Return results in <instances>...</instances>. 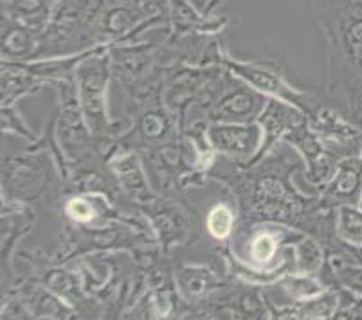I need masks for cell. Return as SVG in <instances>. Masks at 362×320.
Wrapping results in <instances>:
<instances>
[{
	"mask_svg": "<svg viewBox=\"0 0 362 320\" xmlns=\"http://www.w3.org/2000/svg\"><path fill=\"white\" fill-rule=\"evenodd\" d=\"M305 171L301 155L288 143L276 144L262 160L240 167L231 164L226 173H209V180L226 184L238 206V227L281 223L315 237L325 254L348 250L335 234V209L321 196H308L294 184V174Z\"/></svg>",
	"mask_w": 362,
	"mask_h": 320,
	"instance_id": "6da1fadb",
	"label": "cell"
},
{
	"mask_svg": "<svg viewBox=\"0 0 362 320\" xmlns=\"http://www.w3.org/2000/svg\"><path fill=\"white\" fill-rule=\"evenodd\" d=\"M328 103L362 128V0H314Z\"/></svg>",
	"mask_w": 362,
	"mask_h": 320,
	"instance_id": "7a4b0ae2",
	"label": "cell"
},
{
	"mask_svg": "<svg viewBox=\"0 0 362 320\" xmlns=\"http://www.w3.org/2000/svg\"><path fill=\"white\" fill-rule=\"evenodd\" d=\"M110 47L112 45H98L87 52L74 71V85L92 135L112 150V144L121 131L117 126L119 121L110 117L108 112V88L114 79Z\"/></svg>",
	"mask_w": 362,
	"mask_h": 320,
	"instance_id": "3957f363",
	"label": "cell"
},
{
	"mask_svg": "<svg viewBox=\"0 0 362 320\" xmlns=\"http://www.w3.org/2000/svg\"><path fill=\"white\" fill-rule=\"evenodd\" d=\"M54 180H64L54 157L47 150L29 148L22 155L2 157V200L16 203H35L51 196Z\"/></svg>",
	"mask_w": 362,
	"mask_h": 320,
	"instance_id": "277c9868",
	"label": "cell"
},
{
	"mask_svg": "<svg viewBox=\"0 0 362 320\" xmlns=\"http://www.w3.org/2000/svg\"><path fill=\"white\" fill-rule=\"evenodd\" d=\"M218 65L226 67L227 71L251 85L263 95L272 99H279L292 107L299 108L307 115L315 105L321 101V95L314 90L299 88L292 85L287 78V72L281 61L272 58H249L242 59L233 56L226 47L220 52Z\"/></svg>",
	"mask_w": 362,
	"mask_h": 320,
	"instance_id": "5b68a950",
	"label": "cell"
},
{
	"mask_svg": "<svg viewBox=\"0 0 362 320\" xmlns=\"http://www.w3.org/2000/svg\"><path fill=\"white\" fill-rule=\"evenodd\" d=\"M267 99V95L223 67L207 105V123H256Z\"/></svg>",
	"mask_w": 362,
	"mask_h": 320,
	"instance_id": "8992f818",
	"label": "cell"
},
{
	"mask_svg": "<svg viewBox=\"0 0 362 320\" xmlns=\"http://www.w3.org/2000/svg\"><path fill=\"white\" fill-rule=\"evenodd\" d=\"M151 230L156 234L157 243L163 252L171 254L197 239L193 234V216L179 196H157L148 207L141 209Z\"/></svg>",
	"mask_w": 362,
	"mask_h": 320,
	"instance_id": "52a82bcc",
	"label": "cell"
},
{
	"mask_svg": "<svg viewBox=\"0 0 362 320\" xmlns=\"http://www.w3.org/2000/svg\"><path fill=\"white\" fill-rule=\"evenodd\" d=\"M226 277L227 273L220 275V272L213 268L211 263L200 261V259L184 263L173 272L180 301L195 306L189 309L187 316H195L197 312H200L204 306L211 304L213 301L226 295L233 288L231 285H227Z\"/></svg>",
	"mask_w": 362,
	"mask_h": 320,
	"instance_id": "ba28073f",
	"label": "cell"
},
{
	"mask_svg": "<svg viewBox=\"0 0 362 320\" xmlns=\"http://www.w3.org/2000/svg\"><path fill=\"white\" fill-rule=\"evenodd\" d=\"M206 138L216 157L245 167L258 157L263 134L258 123H213L207 126Z\"/></svg>",
	"mask_w": 362,
	"mask_h": 320,
	"instance_id": "9c48e42d",
	"label": "cell"
},
{
	"mask_svg": "<svg viewBox=\"0 0 362 320\" xmlns=\"http://www.w3.org/2000/svg\"><path fill=\"white\" fill-rule=\"evenodd\" d=\"M283 141L291 144L301 155L303 162H305L303 173H305V180L308 186L321 191L334 174L342 155L337 153L330 144L325 143L319 135H315L307 121L288 131Z\"/></svg>",
	"mask_w": 362,
	"mask_h": 320,
	"instance_id": "30bf717a",
	"label": "cell"
},
{
	"mask_svg": "<svg viewBox=\"0 0 362 320\" xmlns=\"http://www.w3.org/2000/svg\"><path fill=\"white\" fill-rule=\"evenodd\" d=\"M107 164L116 178L121 198L130 202L134 209H144L159 196L151 187L139 151L112 148L107 157Z\"/></svg>",
	"mask_w": 362,
	"mask_h": 320,
	"instance_id": "8fae6325",
	"label": "cell"
},
{
	"mask_svg": "<svg viewBox=\"0 0 362 320\" xmlns=\"http://www.w3.org/2000/svg\"><path fill=\"white\" fill-rule=\"evenodd\" d=\"M322 203L332 209L339 206H358L362 196V151L339 160L328 184L319 191Z\"/></svg>",
	"mask_w": 362,
	"mask_h": 320,
	"instance_id": "7c38bea8",
	"label": "cell"
},
{
	"mask_svg": "<svg viewBox=\"0 0 362 320\" xmlns=\"http://www.w3.org/2000/svg\"><path fill=\"white\" fill-rule=\"evenodd\" d=\"M305 121H307V115L303 114L299 108L292 107V105L285 103V101H279V99H267L265 108H263L258 121H256L259 128H262L263 143L262 148H259L258 157L255 158V162L262 160L276 144L281 143L288 131L294 130L298 124L305 123Z\"/></svg>",
	"mask_w": 362,
	"mask_h": 320,
	"instance_id": "4fadbf2b",
	"label": "cell"
},
{
	"mask_svg": "<svg viewBox=\"0 0 362 320\" xmlns=\"http://www.w3.org/2000/svg\"><path fill=\"white\" fill-rule=\"evenodd\" d=\"M170 8V28L175 35H222L231 24L229 16L206 15L189 0H168Z\"/></svg>",
	"mask_w": 362,
	"mask_h": 320,
	"instance_id": "5bb4252c",
	"label": "cell"
},
{
	"mask_svg": "<svg viewBox=\"0 0 362 320\" xmlns=\"http://www.w3.org/2000/svg\"><path fill=\"white\" fill-rule=\"evenodd\" d=\"M35 222L36 213L29 203L2 200V261L6 263L8 275H11L13 270V249L33 229Z\"/></svg>",
	"mask_w": 362,
	"mask_h": 320,
	"instance_id": "9a60e30c",
	"label": "cell"
},
{
	"mask_svg": "<svg viewBox=\"0 0 362 320\" xmlns=\"http://www.w3.org/2000/svg\"><path fill=\"white\" fill-rule=\"evenodd\" d=\"M42 32L2 16V61H31L38 54Z\"/></svg>",
	"mask_w": 362,
	"mask_h": 320,
	"instance_id": "2e32d148",
	"label": "cell"
},
{
	"mask_svg": "<svg viewBox=\"0 0 362 320\" xmlns=\"http://www.w3.org/2000/svg\"><path fill=\"white\" fill-rule=\"evenodd\" d=\"M49 85L40 76L29 72L21 61H2V107H15L18 99Z\"/></svg>",
	"mask_w": 362,
	"mask_h": 320,
	"instance_id": "e0dca14e",
	"label": "cell"
},
{
	"mask_svg": "<svg viewBox=\"0 0 362 320\" xmlns=\"http://www.w3.org/2000/svg\"><path fill=\"white\" fill-rule=\"evenodd\" d=\"M62 0H2V16L44 32Z\"/></svg>",
	"mask_w": 362,
	"mask_h": 320,
	"instance_id": "ac0fdd59",
	"label": "cell"
},
{
	"mask_svg": "<svg viewBox=\"0 0 362 320\" xmlns=\"http://www.w3.org/2000/svg\"><path fill=\"white\" fill-rule=\"evenodd\" d=\"M238 220L240 214L235 196L229 202L220 200L207 209L206 216H204V230L213 242L227 245L238 227Z\"/></svg>",
	"mask_w": 362,
	"mask_h": 320,
	"instance_id": "d6986e66",
	"label": "cell"
},
{
	"mask_svg": "<svg viewBox=\"0 0 362 320\" xmlns=\"http://www.w3.org/2000/svg\"><path fill=\"white\" fill-rule=\"evenodd\" d=\"M335 234L339 242L348 249H362V209L358 206H339L335 207Z\"/></svg>",
	"mask_w": 362,
	"mask_h": 320,
	"instance_id": "ffe728a7",
	"label": "cell"
},
{
	"mask_svg": "<svg viewBox=\"0 0 362 320\" xmlns=\"http://www.w3.org/2000/svg\"><path fill=\"white\" fill-rule=\"evenodd\" d=\"M2 134L22 137L29 141V144L36 143L40 138L29 128V124L25 123L21 112H16L15 107H2Z\"/></svg>",
	"mask_w": 362,
	"mask_h": 320,
	"instance_id": "44dd1931",
	"label": "cell"
},
{
	"mask_svg": "<svg viewBox=\"0 0 362 320\" xmlns=\"http://www.w3.org/2000/svg\"><path fill=\"white\" fill-rule=\"evenodd\" d=\"M189 2H192V4H195L200 11H204L207 15V9H209V6H211L213 0H189Z\"/></svg>",
	"mask_w": 362,
	"mask_h": 320,
	"instance_id": "7402d4cb",
	"label": "cell"
},
{
	"mask_svg": "<svg viewBox=\"0 0 362 320\" xmlns=\"http://www.w3.org/2000/svg\"><path fill=\"white\" fill-rule=\"evenodd\" d=\"M220 4H222V0H213L211 6H209V9H207V15H215V9L218 8Z\"/></svg>",
	"mask_w": 362,
	"mask_h": 320,
	"instance_id": "603a6c76",
	"label": "cell"
},
{
	"mask_svg": "<svg viewBox=\"0 0 362 320\" xmlns=\"http://www.w3.org/2000/svg\"><path fill=\"white\" fill-rule=\"evenodd\" d=\"M358 207H361V209H362V196H361V202H358Z\"/></svg>",
	"mask_w": 362,
	"mask_h": 320,
	"instance_id": "cb8c5ba5",
	"label": "cell"
},
{
	"mask_svg": "<svg viewBox=\"0 0 362 320\" xmlns=\"http://www.w3.org/2000/svg\"><path fill=\"white\" fill-rule=\"evenodd\" d=\"M358 254H361V256H362V249H361V250H358Z\"/></svg>",
	"mask_w": 362,
	"mask_h": 320,
	"instance_id": "d4e9b609",
	"label": "cell"
}]
</instances>
